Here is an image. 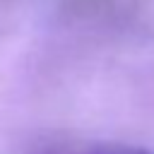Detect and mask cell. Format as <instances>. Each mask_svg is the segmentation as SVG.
<instances>
[{"mask_svg": "<svg viewBox=\"0 0 154 154\" xmlns=\"http://www.w3.org/2000/svg\"><path fill=\"white\" fill-rule=\"evenodd\" d=\"M91 154H152V152H144L140 147H128V144H101L94 147Z\"/></svg>", "mask_w": 154, "mask_h": 154, "instance_id": "6da1fadb", "label": "cell"}]
</instances>
